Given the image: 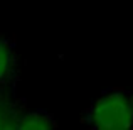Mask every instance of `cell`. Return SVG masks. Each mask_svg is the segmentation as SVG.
<instances>
[{
  "label": "cell",
  "mask_w": 133,
  "mask_h": 130,
  "mask_svg": "<svg viewBox=\"0 0 133 130\" xmlns=\"http://www.w3.org/2000/svg\"><path fill=\"white\" fill-rule=\"evenodd\" d=\"M15 66V56H14V49L9 44V41L0 37V81L7 79L14 71Z\"/></svg>",
  "instance_id": "3957f363"
},
{
  "label": "cell",
  "mask_w": 133,
  "mask_h": 130,
  "mask_svg": "<svg viewBox=\"0 0 133 130\" xmlns=\"http://www.w3.org/2000/svg\"><path fill=\"white\" fill-rule=\"evenodd\" d=\"M89 127L123 130L133 127V98L123 91H111L94 101L86 115Z\"/></svg>",
  "instance_id": "6da1fadb"
},
{
  "label": "cell",
  "mask_w": 133,
  "mask_h": 130,
  "mask_svg": "<svg viewBox=\"0 0 133 130\" xmlns=\"http://www.w3.org/2000/svg\"><path fill=\"white\" fill-rule=\"evenodd\" d=\"M54 127L56 122L52 120L51 115L44 113V112H30V113L19 117V120L15 122V128L22 130H47Z\"/></svg>",
  "instance_id": "7a4b0ae2"
},
{
  "label": "cell",
  "mask_w": 133,
  "mask_h": 130,
  "mask_svg": "<svg viewBox=\"0 0 133 130\" xmlns=\"http://www.w3.org/2000/svg\"><path fill=\"white\" fill-rule=\"evenodd\" d=\"M10 115L7 113L3 108H0V128H9V127H14V123H10Z\"/></svg>",
  "instance_id": "277c9868"
}]
</instances>
